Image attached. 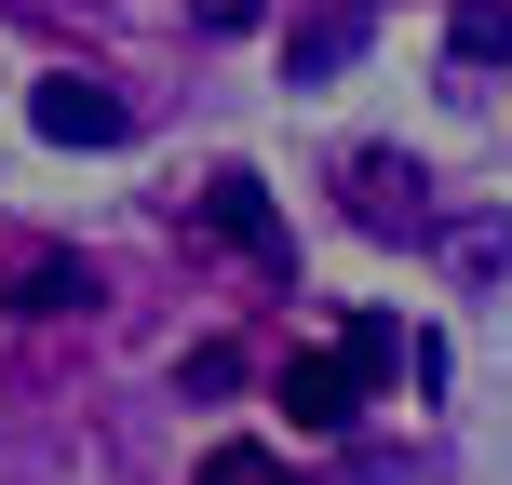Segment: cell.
<instances>
[{
    "label": "cell",
    "instance_id": "cell-1",
    "mask_svg": "<svg viewBox=\"0 0 512 485\" xmlns=\"http://www.w3.org/2000/svg\"><path fill=\"white\" fill-rule=\"evenodd\" d=\"M27 122H41V135H54V149H108V135H122V122H135V108H122V95H108V81H95V68H54V81H27Z\"/></svg>",
    "mask_w": 512,
    "mask_h": 485
},
{
    "label": "cell",
    "instance_id": "cell-2",
    "mask_svg": "<svg viewBox=\"0 0 512 485\" xmlns=\"http://www.w3.org/2000/svg\"><path fill=\"white\" fill-rule=\"evenodd\" d=\"M351 405H364L351 337H337V351H297V364H283V418H297V432H351Z\"/></svg>",
    "mask_w": 512,
    "mask_h": 485
},
{
    "label": "cell",
    "instance_id": "cell-3",
    "mask_svg": "<svg viewBox=\"0 0 512 485\" xmlns=\"http://www.w3.org/2000/svg\"><path fill=\"white\" fill-rule=\"evenodd\" d=\"M203 230L230 243V256H256V270H283V256H297V243H283V216H270V189H256V176H203Z\"/></svg>",
    "mask_w": 512,
    "mask_h": 485
},
{
    "label": "cell",
    "instance_id": "cell-4",
    "mask_svg": "<svg viewBox=\"0 0 512 485\" xmlns=\"http://www.w3.org/2000/svg\"><path fill=\"white\" fill-rule=\"evenodd\" d=\"M95 297V270H81L68 243H27L14 270H0V310H14V324H54V310H81Z\"/></svg>",
    "mask_w": 512,
    "mask_h": 485
},
{
    "label": "cell",
    "instance_id": "cell-5",
    "mask_svg": "<svg viewBox=\"0 0 512 485\" xmlns=\"http://www.w3.org/2000/svg\"><path fill=\"white\" fill-rule=\"evenodd\" d=\"M351 216H364V230H432V176L391 162V149H364L351 162Z\"/></svg>",
    "mask_w": 512,
    "mask_h": 485
},
{
    "label": "cell",
    "instance_id": "cell-6",
    "mask_svg": "<svg viewBox=\"0 0 512 485\" xmlns=\"http://www.w3.org/2000/svg\"><path fill=\"white\" fill-rule=\"evenodd\" d=\"M364 27H378V14H364V0H324V14L297 27V81H337V68H351V54H364Z\"/></svg>",
    "mask_w": 512,
    "mask_h": 485
},
{
    "label": "cell",
    "instance_id": "cell-7",
    "mask_svg": "<svg viewBox=\"0 0 512 485\" xmlns=\"http://www.w3.org/2000/svg\"><path fill=\"white\" fill-rule=\"evenodd\" d=\"M499 54H512V0H459V14H445V68H499Z\"/></svg>",
    "mask_w": 512,
    "mask_h": 485
},
{
    "label": "cell",
    "instance_id": "cell-8",
    "mask_svg": "<svg viewBox=\"0 0 512 485\" xmlns=\"http://www.w3.org/2000/svg\"><path fill=\"white\" fill-rule=\"evenodd\" d=\"M189 485H297V472H283V459H270V445H216V459H203V472H189Z\"/></svg>",
    "mask_w": 512,
    "mask_h": 485
},
{
    "label": "cell",
    "instance_id": "cell-9",
    "mask_svg": "<svg viewBox=\"0 0 512 485\" xmlns=\"http://www.w3.org/2000/svg\"><path fill=\"white\" fill-rule=\"evenodd\" d=\"M176 391H243V351H230V337H203V351L176 364Z\"/></svg>",
    "mask_w": 512,
    "mask_h": 485
},
{
    "label": "cell",
    "instance_id": "cell-10",
    "mask_svg": "<svg viewBox=\"0 0 512 485\" xmlns=\"http://www.w3.org/2000/svg\"><path fill=\"white\" fill-rule=\"evenodd\" d=\"M351 364H364V378H391V364H405V324H378V310H364V324H351Z\"/></svg>",
    "mask_w": 512,
    "mask_h": 485
},
{
    "label": "cell",
    "instance_id": "cell-11",
    "mask_svg": "<svg viewBox=\"0 0 512 485\" xmlns=\"http://www.w3.org/2000/svg\"><path fill=\"white\" fill-rule=\"evenodd\" d=\"M189 14H203V27H256V0H189Z\"/></svg>",
    "mask_w": 512,
    "mask_h": 485
}]
</instances>
